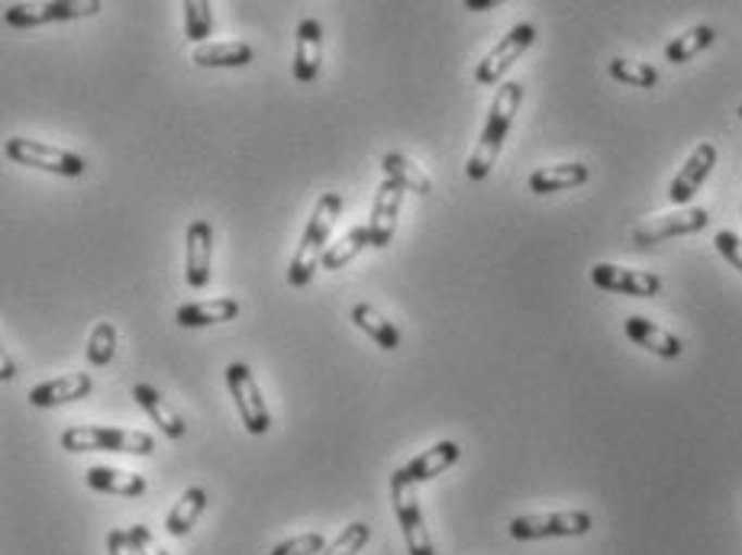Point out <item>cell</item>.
I'll return each mask as SVG.
<instances>
[{
	"instance_id": "cell-1",
	"label": "cell",
	"mask_w": 742,
	"mask_h": 555,
	"mask_svg": "<svg viewBox=\"0 0 742 555\" xmlns=\"http://www.w3.org/2000/svg\"><path fill=\"white\" fill-rule=\"evenodd\" d=\"M520 103H523V85L507 82V85L497 88L491 113H487V123L481 130V139H478V146H474V152H471V159L465 165L468 182H484L491 175V169L497 165V156L504 149V139H507V133L514 126V116H517Z\"/></svg>"
},
{
	"instance_id": "cell-2",
	"label": "cell",
	"mask_w": 742,
	"mask_h": 555,
	"mask_svg": "<svg viewBox=\"0 0 742 555\" xmlns=\"http://www.w3.org/2000/svg\"><path fill=\"white\" fill-rule=\"evenodd\" d=\"M343 213V197L336 190H323L320 200L313 203V213L307 220V230L297 243V252L287 266V284L290 287H304L310 284V278L317 272V266H323V256H326V239L336 226Z\"/></svg>"
},
{
	"instance_id": "cell-3",
	"label": "cell",
	"mask_w": 742,
	"mask_h": 555,
	"mask_svg": "<svg viewBox=\"0 0 742 555\" xmlns=\"http://www.w3.org/2000/svg\"><path fill=\"white\" fill-rule=\"evenodd\" d=\"M62 449L69 453H129L152 456L156 440L143 430H116V427H69L62 433Z\"/></svg>"
},
{
	"instance_id": "cell-4",
	"label": "cell",
	"mask_w": 742,
	"mask_h": 555,
	"mask_svg": "<svg viewBox=\"0 0 742 555\" xmlns=\"http://www.w3.org/2000/svg\"><path fill=\"white\" fill-rule=\"evenodd\" d=\"M391 504H394V514H397V523H400V533H404L407 553L436 555L433 553L430 530H426V523H423L420 501H417V494H413V484L404 478V471H400V468L391 474Z\"/></svg>"
},
{
	"instance_id": "cell-5",
	"label": "cell",
	"mask_w": 742,
	"mask_h": 555,
	"mask_svg": "<svg viewBox=\"0 0 742 555\" xmlns=\"http://www.w3.org/2000/svg\"><path fill=\"white\" fill-rule=\"evenodd\" d=\"M7 159L16 162V165H29V169L65 175V178H82L85 169H88L82 156H75L69 149L46 146V143H36V139H23V136L7 139Z\"/></svg>"
},
{
	"instance_id": "cell-6",
	"label": "cell",
	"mask_w": 742,
	"mask_h": 555,
	"mask_svg": "<svg viewBox=\"0 0 742 555\" xmlns=\"http://www.w3.org/2000/svg\"><path fill=\"white\" fill-rule=\"evenodd\" d=\"M103 10L100 0H49V3H10L3 10V23L13 29H29L59 20H85Z\"/></svg>"
},
{
	"instance_id": "cell-7",
	"label": "cell",
	"mask_w": 742,
	"mask_h": 555,
	"mask_svg": "<svg viewBox=\"0 0 742 555\" xmlns=\"http://www.w3.org/2000/svg\"><path fill=\"white\" fill-rule=\"evenodd\" d=\"M226 384H230V394H233V400H236V410H239L243 427H246L252 436L269 433L272 417H269L265 397H262V391H259V384H256V374L249 371V366L230 362V366H226Z\"/></svg>"
},
{
	"instance_id": "cell-8",
	"label": "cell",
	"mask_w": 742,
	"mask_h": 555,
	"mask_svg": "<svg viewBox=\"0 0 742 555\" xmlns=\"http://www.w3.org/2000/svg\"><path fill=\"white\" fill-rule=\"evenodd\" d=\"M591 530V514L558 510V514H527L510 520V536L520 543L549 540V536H584Z\"/></svg>"
},
{
	"instance_id": "cell-9",
	"label": "cell",
	"mask_w": 742,
	"mask_h": 555,
	"mask_svg": "<svg viewBox=\"0 0 742 555\" xmlns=\"http://www.w3.org/2000/svg\"><path fill=\"white\" fill-rule=\"evenodd\" d=\"M533 39H536V26L533 23H517L481 62H478V69H474V82L478 85H497L510 69H514V62L533 46Z\"/></svg>"
},
{
	"instance_id": "cell-10",
	"label": "cell",
	"mask_w": 742,
	"mask_h": 555,
	"mask_svg": "<svg viewBox=\"0 0 742 555\" xmlns=\"http://www.w3.org/2000/svg\"><path fill=\"white\" fill-rule=\"evenodd\" d=\"M707 223H710L707 207H681L675 213H661V217H652L646 223H640L633 230V243L636 246H652V243H661V239L691 236V233H701Z\"/></svg>"
},
{
	"instance_id": "cell-11",
	"label": "cell",
	"mask_w": 742,
	"mask_h": 555,
	"mask_svg": "<svg viewBox=\"0 0 742 555\" xmlns=\"http://www.w3.org/2000/svg\"><path fill=\"white\" fill-rule=\"evenodd\" d=\"M714 165H717V146L714 143L694 146V152L688 156V162L681 165V172L668 185V200L675 207H688L694 200V194L701 190V185L707 182V175L714 172Z\"/></svg>"
},
{
	"instance_id": "cell-12",
	"label": "cell",
	"mask_w": 742,
	"mask_h": 555,
	"mask_svg": "<svg viewBox=\"0 0 742 555\" xmlns=\"http://www.w3.org/2000/svg\"><path fill=\"white\" fill-rule=\"evenodd\" d=\"M591 281L601 291L610 294H630V297H655L661 291V278L652 272H640V269H623V266H610V262H597L591 269Z\"/></svg>"
},
{
	"instance_id": "cell-13",
	"label": "cell",
	"mask_w": 742,
	"mask_h": 555,
	"mask_svg": "<svg viewBox=\"0 0 742 555\" xmlns=\"http://www.w3.org/2000/svg\"><path fill=\"white\" fill-rule=\"evenodd\" d=\"M400 203H404V187L397 185V182H391V178H384L381 187H378V194H374V203H371V249H387L391 246L394 230H397Z\"/></svg>"
},
{
	"instance_id": "cell-14",
	"label": "cell",
	"mask_w": 742,
	"mask_h": 555,
	"mask_svg": "<svg viewBox=\"0 0 742 555\" xmlns=\"http://www.w3.org/2000/svg\"><path fill=\"white\" fill-rule=\"evenodd\" d=\"M210 259H213V230L207 220H194L185 236V278L190 291L207 287L210 281Z\"/></svg>"
},
{
	"instance_id": "cell-15",
	"label": "cell",
	"mask_w": 742,
	"mask_h": 555,
	"mask_svg": "<svg viewBox=\"0 0 742 555\" xmlns=\"http://www.w3.org/2000/svg\"><path fill=\"white\" fill-rule=\"evenodd\" d=\"M323 62V29L313 16L300 20L297 42H294V78L297 85H313Z\"/></svg>"
},
{
	"instance_id": "cell-16",
	"label": "cell",
	"mask_w": 742,
	"mask_h": 555,
	"mask_svg": "<svg viewBox=\"0 0 742 555\" xmlns=\"http://www.w3.org/2000/svg\"><path fill=\"white\" fill-rule=\"evenodd\" d=\"M91 387L94 381L85 371L62 374V378L46 381V384H36V387L29 391V404H33V407H62V404H72V400L88 397Z\"/></svg>"
},
{
	"instance_id": "cell-17",
	"label": "cell",
	"mask_w": 742,
	"mask_h": 555,
	"mask_svg": "<svg viewBox=\"0 0 742 555\" xmlns=\"http://www.w3.org/2000/svg\"><path fill=\"white\" fill-rule=\"evenodd\" d=\"M623 333H627L636 346L650 349V353L661 356V359H678L681 349H684L681 340H678L675 333L661 330L658 323H652L646 317H627V320H623Z\"/></svg>"
},
{
	"instance_id": "cell-18",
	"label": "cell",
	"mask_w": 742,
	"mask_h": 555,
	"mask_svg": "<svg viewBox=\"0 0 742 555\" xmlns=\"http://www.w3.org/2000/svg\"><path fill=\"white\" fill-rule=\"evenodd\" d=\"M459 456H462V449H459L453 440H443V443H436L433 449H426L423 456H417L413 462L404 465L400 471H404V478H407L410 484L433 481L436 474H443L446 468H453V465L459 462Z\"/></svg>"
},
{
	"instance_id": "cell-19",
	"label": "cell",
	"mask_w": 742,
	"mask_h": 555,
	"mask_svg": "<svg viewBox=\"0 0 742 555\" xmlns=\"http://www.w3.org/2000/svg\"><path fill=\"white\" fill-rule=\"evenodd\" d=\"M239 317V304L236 297H217V300H197V304H185L178 307L175 320L178 326L197 330V326H213V323H226Z\"/></svg>"
},
{
	"instance_id": "cell-20",
	"label": "cell",
	"mask_w": 742,
	"mask_h": 555,
	"mask_svg": "<svg viewBox=\"0 0 742 555\" xmlns=\"http://www.w3.org/2000/svg\"><path fill=\"white\" fill-rule=\"evenodd\" d=\"M133 397H136V404L159 423V430H162L169 440H182V436H185V420L178 417V410H175L152 384H136V387H133Z\"/></svg>"
},
{
	"instance_id": "cell-21",
	"label": "cell",
	"mask_w": 742,
	"mask_h": 555,
	"mask_svg": "<svg viewBox=\"0 0 742 555\" xmlns=\"http://www.w3.org/2000/svg\"><path fill=\"white\" fill-rule=\"evenodd\" d=\"M256 59L249 42H203L194 49L190 62L200 69H243Z\"/></svg>"
},
{
	"instance_id": "cell-22",
	"label": "cell",
	"mask_w": 742,
	"mask_h": 555,
	"mask_svg": "<svg viewBox=\"0 0 742 555\" xmlns=\"http://www.w3.org/2000/svg\"><path fill=\"white\" fill-rule=\"evenodd\" d=\"M88 488L100 491V494H120V497H143L146 494V478L136 471H120V468H107V465H94L85 474Z\"/></svg>"
},
{
	"instance_id": "cell-23",
	"label": "cell",
	"mask_w": 742,
	"mask_h": 555,
	"mask_svg": "<svg viewBox=\"0 0 742 555\" xmlns=\"http://www.w3.org/2000/svg\"><path fill=\"white\" fill-rule=\"evenodd\" d=\"M591 178L588 165L581 162H561V165H546V169H536L530 175V190L533 194H556V190H568V187L584 185Z\"/></svg>"
},
{
	"instance_id": "cell-24",
	"label": "cell",
	"mask_w": 742,
	"mask_h": 555,
	"mask_svg": "<svg viewBox=\"0 0 742 555\" xmlns=\"http://www.w3.org/2000/svg\"><path fill=\"white\" fill-rule=\"evenodd\" d=\"M381 169H384V178L397 182L404 190H413V194H420V197H426V194L433 190L430 175H426L417 162H410L407 156H400V152H387V156L381 159Z\"/></svg>"
},
{
	"instance_id": "cell-25",
	"label": "cell",
	"mask_w": 742,
	"mask_h": 555,
	"mask_svg": "<svg viewBox=\"0 0 742 555\" xmlns=\"http://www.w3.org/2000/svg\"><path fill=\"white\" fill-rule=\"evenodd\" d=\"M207 504H210V497H207V491L203 488H187L185 494H182V501L172 507V514H169V520H165V527H169V533L172 536H187L190 533V527L197 523V517L207 510Z\"/></svg>"
},
{
	"instance_id": "cell-26",
	"label": "cell",
	"mask_w": 742,
	"mask_h": 555,
	"mask_svg": "<svg viewBox=\"0 0 742 555\" xmlns=\"http://www.w3.org/2000/svg\"><path fill=\"white\" fill-rule=\"evenodd\" d=\"M353 323H356L359 330H366L371 340H374L381 349H387V353H394V349L400 346L397 326H394L391 320H384L371 304H356V307H353Z\"/></svg>"
},
{
	"instance_id": "cell-27",
	"label": "cell",
	"mask_w": 742,
	"mask_h": 555,
	"mask_svg": "<svg viewBox=\"0 0 742 555\" xmlns=\"http://www.w3.org/2000/svg\"><path fill=\"white\" fill-rule=\"evenodd\" d=\"M714 39H717V33H714L710 26H691L688 33L675 36V39L665 46V59H668L671 65L691 62V59L701 55L707 46H714Z\"/></svg>"
},
{
	"instance_id": "cell-28",
	"label": "cell",
	"mask_w": 742,
	"mask_h": 555,
	"mask_svg": "<svg viewBox=\"0 0 742 555\" xmlns=\"http://www.w3.org/2000/svg\"><path fill=\"white\" fill-rule=\"evenodd\" d=\"M366 246H371V236H369V226H356V230H349L339 243H333L330 249H326V256H323V269H330V272H339V269H346Z\"/></svg>"
},
{
	"instance_id": "cell-29",
	"label": "cell",
	"mask_w": 742,
	"mask_h": 555,
	"mask_svg": "<svg viewBox=\"0 0 742 555\" xmlns=\"http://www.w3.org/2000/svg\"><path fill=\"white\" fill-rule=\"evenodd\" d=\"M610 78L623 82L630 88H655L658 85V72L650 62H633V59H614L610 62Z\"/></svg>"
},
{
	"instance_id": "cell-30",
	"label": "cell",
	"mask_w": 742,
	"mask_h": 555,
	"mask_svg": "<svg viewBox=\"0 0 742 555\" xmlns=\"http://www.w3.org/2000/svg\"><path fill=\"white\" fill-rule=\"evenodd\" d=\"M113 356H116V330H113V323L100 320L88 340V362L94 369H103L113 362Z\"/></svg>"
},
{
	"instance_id": "cell-31",
	"label": "cell",
	"mask_w": 742,
	"mask_h": 555,
	"mask_svg": "<svg viewBox=\"0 0 742 555\" xmlns=\"http://www.w3.org/2000/svg\"><path fill=\"white\" fill-rule=\"evenodd\" d=\"M185 33L190 42L203 46V39L213 33V7L207 0H187L185 3Z\"/></svg>"
},
{
	"instance_id": "cell-32",
	"label": "cell",
	"mask_w": 742,
	"mask_h": 555,
	"mask_svg": "<svg viewBox=\"0 0 742 555\" xmlns=\"http://www.w3.org/2000/svg\"><path fill=\"white\" fill-rule=\"evenodd\" d=\"M371 536V527L369 523H362V520H356V523H349L343 533H339V540L333 543V546H326L323 550V555H356L366 543H369Z\"/></svg>"
},
{
	"instance_id": "cell-33",
	"label": "cell",
	"mask_w": 742,
	"mask_h": 555,
	"mask_svg": "<svg viewBox=\"0 0 742 555\" xmlns=\"http://www.w3.org/2000/svg\"><path fill=\"white\" fill-rule=\"evenodd\" d=\"M323 550H326L323 533H300V536H290V540L279 543L272 555H323Z\"/></svg>"
},
{
	"instance_id": "cell-34",
	"label": "cell",
	"mask_w": 742,
	"mask_h": 555,
	"mask_svg": "<svg viewBox=\"0 0 742 555\" xmlns=\"http://www.w3.org/2000/svg\"><path fill=\"white\" fill-rule=\"evenodd\" d=\"M714 246H717V252L737 269L742 275V239L733 233V230H720L717 236H714Z\"/></svg>"
},
{
	"instance_id": "cell-35",
	"label": "cell",
	"mask_w": 742,
	"mask_h": 555,
	"mask_svg": "<svg viewBox=\"0 0 742 555\" xmlns=\"http://www.w3.org/2000/svg\"><path fill=\"white\" fill-rule=\"evenodd\" d=\"M129 540H133V546H136V553L139 555H169L162 546H159V540L152 536V530H149V527H143V523L129 527Z\"/></svg>"
},
{
	"instance_id": "cell-36",
	"label": "cell",
	"mask_w": 742,
	"mask_h": 555,
	"mask_svg": "<svg viewBox=\"0 0 742 555\" xmlns=\"http://www.w3.org/2000/svg\"><path fill=\"white\" fill-rule=\"evenodd\" d=\"M107 553L110 555H139L133 540H129V530H110L107 536Z\"/></svg>"
},
{
	"instance_id": "cell-37",
	"label": "cell",
	"mask_w": 742,
	"mask_h": 555,
	"mask_svg": "<svg viewBox=\"0 0 742 555\" xmlns=\"http://www.w3.org/2000/svg\"><path fill=\"white\" fill-rule=\"evenodd\" d=\"M13 374H16V371H13V359L3 353V359H0V378H3V381H10Z\"/></svg>"
},
{
	"instance_id": "cell-38",
	"label": "cell",
	"mask_w": 742,
	"mask_h": 555,
	"mask_svg": "<svg viewBox=\"0 0 742 555\" xmlns=\"http://www.w3.org/2000/svg\"><path fill=\"white\" fill-rule=\"evenodd\" d=\"M491 7H497L494 0H465V10H491Z\"/></svg>"
},
{
	"instance_id": "cell-39",
	"label": "cell",
	"mask_w": 742,
	"mask_h": 555,
	"mask_svg": "<svg viewBox=\"0 0 742 555\" xmlns=\"http://www.w3.org/2000/svg\"><path fill=\"white\" fill-rule=\"evenodd\" d=\"M740 120H742V103H740Z\"/></svg>"
}]
</instances>
